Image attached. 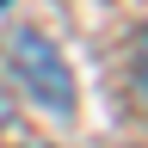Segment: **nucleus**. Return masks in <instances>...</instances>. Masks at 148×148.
Instances as JSON below:
<instances>
[{"instance_id":"f257e3e1","label":"nucleus","mask_w":148,"mask_h":148,"mask_svg":"<svg viewBox=\"0 0 148 148\" xmlns=\"http://www.w3.org/2000/svg\"><path fill=\"white\" fill-rule=\"evenodd\" d=\"M12 68H18V80H25V92H31L37 105L74 111V74H68L62 49H56L43 31H18L12 37Z\"/></svg>"},{"instance_id":"f03ea898","label":"nucleus","mask_w":148,"mask_h":148,"mask_svg":"<svg viewBox=\"0 0 148 148\" xmlns=\"http://www.w3.org/2000/svg\"><path fill=\"white\" fill-rule=\"evenodd\" d=\"M136 74H142V86H148V31H142V43H136Z\"/></svg>"},{"instance_id":"7ed1b4c3","label":"nucleus","mask_w":148,"mask_h":148,"mask_svg":"<svg viewBox=\"0 0 148 148\" xmlns=\"http://www.w3.org/2000/svg\"><path fill=\"white\" fill-rule=\"evenodd\" d=\"M6 117H12V99H6V86H0V130H6Z\"/></svg>"},{"instance_id":"20e7f679","label":"nucleus","mask_w":148,"mask_h":148,"mask_svg":"<svg viewBox=\"0 0 148 148\" xmlns=\"http://www.w3.org/2000/svg\"><path fill=\"white\" fill-rule=\"evenodd\" d=\"M0 6H6V0H0Z\"/></svg>"}]
</instances>
